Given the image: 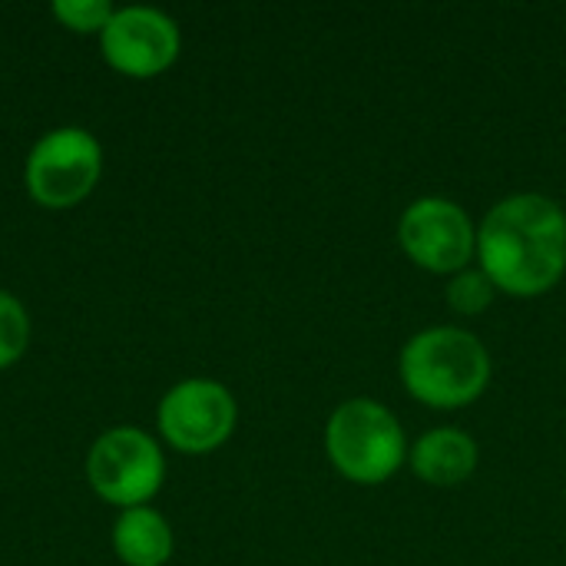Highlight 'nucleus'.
<instances>
[{
	"mask_svg": "<svg viewBox=\"0 0 566 566\" xmlns=\"http://www.w3.org/2000/svg\"><path fill=\"white\" fill-rule=\"evenodd\" d=\"M99 53L109 70L129 80H153L179 60L182 30L159 7H116L113 20L99 33Z\"/></svg>",
	"mask_w": 566,
	"mask_h": 566,
	"instance_id": "nucleus-8",
	"label": "nucleus"
},
{
	"mask_svg": "<svg viewBox=\"0 0 566 566\" xmlns=\"http://www.w3.org/2000/svg\"><path fill=\"white\" fill-rule=\"evenodd\" d=\"M239 424L235 395L216 378L176 381L156 408V431L163 444L179 454L202 458L219 451Z\"/></svg>",
	"mask_w": 566,
	"mask_h": 566,
	"instance_id": "nucleus-6",
	"label": "nucleus"
},
{
	"mask_svg": "<svg viewBox=\"0 0 566 566\" xmlns=\"http://www.w3.org/2000/svg\"><path fill=\"white\" fill-rule=\"evenodd\" d=\"M448 305L454 315H464V318H474L481 312H488L497 298V289L491 285V279L481 272V269H464L458 275H451L448 289Z\"/></svg>",
	"mask_w": 566,
	"mask_h": 566,
	"instance_id": "nucleus-12",
	"label": "nucleus"
},
{
	"mask_svg": "<svg viewBox=\"0 0 566 566\" xmlns=\"http://www.w3.org/2000/svg\"><path fill=\"white\" fill-rule=\"evenodd\" d=\"M398 378L418 405L461 411L484 398L494 378V361L474 332L461 325H431L401 345Z\"/></svg>",
	"mask_w": 566,
	"mask_h": 566,
	"instance_id": "nucleus-2",
	"label": "nucleus"
},
{
	"mask_svg": "<svg viewBox=\"0 0 566 566\" xmlns=\"http://www.w3.org/2000/svg\"><path fill=\"white\" fill-rule=\"evenodd\" d=\"M109 544L123 566H166L176 551V534L153 504H143L119 511Z\"/></svg>",
	"mask_w": 566,
	"mask_h": 566,
	"instance_id": "nucleus-10",
	"label": "nucleus"
},
{
	"mask_svg": "<svg viewBox=\"0 0 566 566\" xmlns=\"http://www.w3.org/2000/svg\"><path fill=\"white\" fill-rule=\"evenodd\" d=\"M30 348V312L23 302L0 289V371L17 365Z\"/></svg>",
	"mask_w": 566,
	"mask_h": 566,
	"instance_id": "nucleus-11",
	"label": "nucleus"
},
{
	"mask_svg": "<svg viewBox=\"0 0 566 566\" xmlns=\"http://www.w3.org/2000/svg\"><path fill=\"white\" fill-rule=\"evenodd\" d=\"M325 454L348 484L378 488L408 464V438L388 405L348 398L328 415Z\"/></svg>",
	"mask_w": 566,
	"mask_h": 566,
	"instance_id": "nucleus-3",
	"label": "nucleus"
},
{
	"mask_svg": "<svg viewBox=\"0 0 566 566\" xmlns=\"http://www.w3.org/2000/svg\"><path fill=\"white\" fill-rule=\"evenodd\" d=\"M481 464L478 441L461 428H431L408 448L411 474L428 488H461Z\"/></svg>",
	"mask_w": 566,
	"mask_h": 566,
	"instance_id": "nucleus-9",
	"label": "nucleus"
},
{
	"mask_svg": "<svg viewBox=\"0 0 566 566\" xmlns=\"http://www.w3.org/2000/svg\"><path fill=\"white\" fill-rule=\"evenodd\" d=\"M86 481L116 511L149 504L166 484V454L156 434L136 424L106 428L86 451Z\"/></svg>",
	"mask_w": 566,
	"mask_h": 566,
	"instance_id": "nucleus-4",
	"label": "nucleus"
},
{
	"mask_svg": "<svg viewBox=\"0 0 566 566\" xmlns=\"http://www.w3.org/2000/svg\"><path fill=\"white\" fill-rule=\"evenodd\" d=\"M478 269L497 295L541 298L566 275V209L544 192H514L478 226Z\"/></svg>",
	"mask_w": 566,
	"mask_h": 566,
	"instance_id": "nucleus-1",
	"label": "nucleus"
},
{
	"mask_svg": "<svg viewBox=\"0 0 566 566\" xmlns=\"http://www.w3.org/2000/svg\"><path fill=\"white\" fill-rule=\"evenodd\" d=\"M398 249L431 275H458L478 259V226L464 206L444 196H421L405 206L395 229Z\"/></svg>",
	"mask_w": 566,
	"mask_h": 566,
	"instance_id": "nucleus-7",
	"label": "nucleus"
},
{
	"mask_svg": "<svg viewBox=\"0 0 566 566\" xmlns=\"http://www.w3.org/2000/svg\"><path fill=\"white\" fill-rule=\"evenodd\" d=\"M53 20L80 36H99L106 23L113 20L116 7L109 0H53L50 3Z\"/></svg>",
	"mask_w": 566,
	"mask_h": 566,
	"instance_id": "nucleus-13",
	"label": "nucleus"
},
{
	"mask_svg": "<svg viewBox=\"0 0 566 566\" xmlns=\"http://www.w3.org/2000/svg\"><path fill=\"white\" fill-rule=\"evenodd\" d=\"M103 179V146L83 126L46 129L23 159V186L43 209L80 206Z\"/></svg>",
	"mask_w": 566,
	"mask_h": 566,
	"instance_id": "nucleus-5",
	"label": "nucleus"
}]
</instances>
